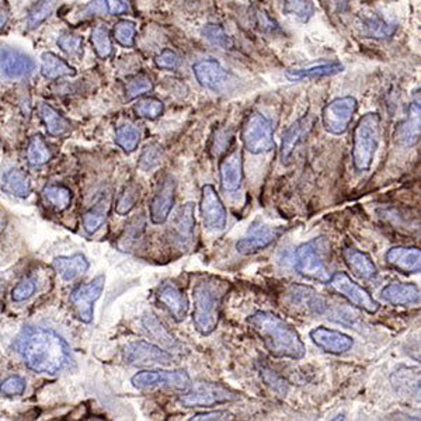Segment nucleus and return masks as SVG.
I'll list each match as a JSON object with an SVG mask.
<instances>
[{
  "label": "nucleus",
  "instance_id": "nucleus-4",
  "mask_svg": "<svg viewBox=\"0 0 421 421\" xmlns=\"http://www.w3.org/2000/svg\"><path fill=\"white\" fill-rule=\"evenodd\" d=\"M381 117L377 112H368L359 118L353 133V164L357 172H368L381 142Z\"/></svg>",
  "mask_w": 421,
  "mask_h": 421
},
{
  "label": "nucleus",
  "instance_id": "nucleus-28",
  "mask_svg": "<svg viewBox=\"0 0 421 421\" xmlns=\"http://www.w3.org/2000/svg\"><path fill=\"white\" fill-rule=\"evenodd\" d=\"M390 382L399 395L417 398L420 396V370L400 367L390 377Z\"/></svg>",
  "mask_w": 421,
  "mask_h": 421
},
{
  "label": "nucleus",
  "instance_id": "nucleus-40",
  "mask_svg": "<svg viewBox=\"0 0 421 421\" xmlns=\"http://www.w3.org/2000/svg\"><path fill=\"white\" fill-rule=\"evenodd\" d=\"M92 44L94 47L96 53L100 56L101 60L108 58L112 53V41L110 36V30L105 24H100L94 27V30L92 31Z\"/></svg>",
  "mask_w": 421,
  "mask_h": 421
},
{
  "label": "nucleus",
  "instance_id": "nucleus-2",
  "mask_svg": "<svg viewBox=\"0 0 421 421\" xmlns=\"http://www.w3.org/2000/svg\"><path fill=\"white\" fill-rule=\"evenodd\" d=\"M248 326L263 340L267 351L275 358L302 359L306 354L299 333L283 318L272 312L257 311L247 319Z\"/></svg>",
  "mask_w": 421,
  "mask_h": 421
},
{
  "label": "nucleus",
  "instance_id": "nucleus-55",
  "mask_svg": "<svg viewBox=\"0 0 421 421\" xmlns=\"http://www.w3.org/2000/svg\"><path fill=\"white\" fill-rule=\"evenodd\" d=\"M232 142V135L228 133L227 131H219L216 132V136L214 138V145H212V152L215 156H219L229 148Z\"/></svg>",
  "mask_w": 421,
  "mask_h": 421
},
{
  "label": "nucleus",
  "instance_id": "nucleus-39",
  "mask_svg": "<svg viewBox=\"0 0 421 421\" xmlns=\"http://www.w3.org/2000/svg\"><path fill=\"white\" fill-rule=\"evenodd\" d=\"M153 90V81L148 75H135L125 84V99L133 100Z\"/></svg>",
  "mask_w": 421,
  "mask_h": 421
},
{
  "label": "nucleus",
  "instance_id": "nucleus-27",
  "mask_svg": "<svg viewBox=\"0 0 421 421\" xmlns=\"http://www.w3.org/2000/svg\"><path fill=\"white\" fill-rule=\"evenodd\" d=\"M288 296L292 305L303 307L307 312L322 315L326 311V301L315 290L309 287L292 285L290 288Z\"/></svg>",
  "mask_w": 421,
  "mask_h": 421
},
{
  "label": "nucleus",
  "instance_id": "nucleus-32",
  "mask_svg": "<svg viewBox=\"0 0 421 421\" xmlns=\"http://www.w3.org/2000/svg\"><path fill=\"white\" fill-rule=\"evenodd\" d=\"M38 114L42 123L45 124L48 133L52 136H64L72 128L69 120L65 118L61 112H58L52 105L47 103H40Z\"/></svg>",
  "mask_w": 421,
  "mask_h": 421
},
{
  "label": "nucleus",
  "instance_id": "nucleus-53",
  "mask_svg": "<svg viewBox=\"0 0 421 421\" xmlns=\"http://www.w3.org/2000/svg\"><path fill=\"white\" fill-rule=\"evenodd\" d=\"M155 64L157 68L160 69H166V71H177L181 66V60L180 56L172 51V49H164L162 51L156 58H155Z\"/></svg>",
  "mask_w": 421,
  "mask_h": 421
},
{
  "label": "nucleus",
  "instance_id": "nucleus-41",
  "mask_svg": "<svg viewBox=\"0 0 421 421\" xmlns=\"http://www.w3.org/2000/svg\"><path fill=\"white\" fill-rule=\"evenodd\" d=\"M203 36L208 42H211L212 45H215L218 48L231 49L233 47L232 38L227 33H225L223 28L218 24H212V23L207 24L203 28Z\"/></svg>",
  "mask_w": 421,
  "mask_h": 421
},
{
  "label": "nucleus",
  "instance_id": "nucleus-37",
  "mask_svg": "<svg viewBox=\"0 0 421 421\" xmlns=\"http://www.w3.org/2000/svg\"><path fill=\"white\" fill-rule=\"evenodd\" d=\"M52 151L41 135H36L30 139L27 146V160L33 167H41L52 159Z\"/></svg>",
  "mask_w": 421,
  "mask_h": 421
},
{
  "label": "nucleus",
  "instance_id": "nucleus-22",
  "mask_svg": "<svg viewBox=\"0 0 421 421\" xmlns=\"http://www.w3.org/2000/svg\"><path fill=\"white\" fill-rule=\"evenodd\" d=\"M281 233H283L281 229L271 227H260L257 229H251L247 236L238 240L236 250L240 255H255V253L264 250L266 247L272 244Z\"/></svg>",
  "mask_w": 421,
  "mask_h": 421
},
{
  "label": "nucleus",
  "instance_id": "nucleus-18",
  "mask_svg": "<svg viewBox=\"0 0 421 421\" xmlns=\"http://www.w3.org/2000/svg\"><path fill=\"white\" fill-rule=\"evenodd\" d=\"M396 144L405 148L414 146L420 140V94L410 104L407 117L395 129Z\"/></svg>",
  "mask_w": 421,
  "mask_h": 421
},
{
  "label": "nucleus",
  "instance_id": "nucleus-34",
  "mask_svg": "<svg viewBox=\"0 0 421 421\" xmlns=\"http://www.w3.org/2000/svg\"><path fill=\"white\" fill-rule=\"evenodd\" d=\"M41 73L44 77L55 80L60 77L73 76L75 69L53 52H44L41 55Z\"/></svg>",
  "mask_w": 421,
  "mask_h": 421
},
{
  "label": "nucleus",
  "instance_id": "nucleus-36",
  "mask_svg": "<svg viewBox=\"0 0 421 421\" xmlns=\"http://www.w3.org/2000/svg\"><path fill=\"white\" fill-rule=\"evenodd\" d=\"M42 199L52 209L62 212L69 208L72 201V192L64 186L49 184L42 188Z\"/></svg>",
  "mask_w": 421,
  "mask_h": 421
},
{
  "label": "nucleus",
  "instance_id": "nucleus-3",
  "mask_svg": "<svg viewBox=\"0 0 421 421\" xmlns=\"http://www.w3.org/2000/svg\"><path fill=\"white\" fill-rule=\"evenodd\" d=\"M229 288L231 284L228 281L216 277H205L192 288V322L203 335H209L218 327L222 302L228 295Z\"/></svg>",
  "mask_w": 421,
  "mask_h": 421
},
{
  "label": "nucleus",
  "instance_id": "nucleus-48",
  "mask_svg": "<svg viewBox=\"0 0 421 421\" xmlns=\"http://www.w3.org/2000/svg\"><path fill=\"white\" fill-rule=\"evenodd\" d=\"M285 10L296 18L306 21L315 13V6L311 0H285Z\"/></svg>",
  "mask_w": 421,
  "mask_h": 421
},
{
  "label": "nucleus",
  "instance_id": "nucleus-9",
  "mask_svg": "<svg viewBox=\"0 0 421 421\" xmlns=\"http://www.w3.org/2000/svg\"><path fill=\"white\" fill-rule=\"evenodd\" d=\"M327 284L331 287L333 291H335L340 296H343L350 303L362 309V311H365L367 314L374 315L379 311L381 307L379 302H377L367 290L358 285L355 281H353L348 274L343 271L334 272L330 277Z\"/></svg>",
  "mask_w": 421,
  "mask_h": 421
},
{
  "label": "nucleus",
  "instance_id": "nucleus-12",
  "mask_svg": "<svg viewBox=\"0 0 421 421\" xmlns=\"http://www.w3.org/2000/svg\"><path fill=\"white\" fill-rule=\"evenodd\" d=\"M105 284V275L100 274L90 283L79 285L71 295L76 316L83 323H90L94 318V303L100 299Z\"/></svg>",
  "mask_w": 421,
  "mask_h": 421
},
{
  "label": "nucleus",
  "instance_id": "nucleus-6",
  "mask_svg": "<svg viewBox=\"0 0 421 421\" xmlns=\"http://www.w3.org/2000/svg\"><path fill=\"white\" fill-rule=\"evenodd\" d=\"M239 393L212 382H199L191 385V387L183 393L180 403L186 407H212L216 405L231 403L239 399Z\"/></svg>",
  "mask_w": 421,
  "mask_h": 421
},
{
  "label": "nucleus",
  "instance_id": "nucleus-46",
  "mask_svg": "<svg viewBox=\"0 0 421 421\" xmlns=\"http://www.w3.org/2000/svg\"><path fill=\"white\" fill-rule=\"evenodd\" d=\"M56 44H58V47L65 53H68L69 56H75V58H79V56L83 52V38L80 36L72 34L69 31L62 33L58 37V41H56Z\"/></svg>",
  "mask_w": 421,
  "mask_h": 421
},
{
  "label": "nucleus",
  "instance_id": "nucleus-8",
  "mask_svg": "<svg viewBox=\"0 0 421 421\" xmlns=\"http://www.w3.org/2000/svg\"><path fill=\"white\" fill-rule=\"evenodd\" d=\"M131 382L136 389L146 390L164 387L180 393H186L192 385L191 378L184 370L140 371L132 377Z\"/></svg>",
  "mask_w": 421,
  "mask_h": 421
},
{
  "label": "nucleus",
  "instance_id": "nucleus-21",
  "mask_svg": "<svg viewBox=\"0 0 421 421\" xmlns=\"http://www.w3.org/2000/svg\"><path fill=\"white\" fill-rule=\"evenodd\" d=\"M196 81L209 90H219L228 80V72L215 60H203L192 66Z\"/></svg>",
  "mask_w": 421,
  "mask_h": 421
},
{
  "label": "nucleus",
  "instance_id": "nucleus-51",
  "mask_svg": "<svg viewBox=\"0 0 421 421\" xmlns=\"http://www.w3.org/2000/svg\"><path fill=\"white\" fill-rule=\"evenodd\" d=\"M25 390V381L21 377L13 375L0 383V393L8 398L21 396Z\"/></svg>",
  "mask_w": 421,
  "mask_h": 421
},
{
  "label": "nucleus",
  "instance_id": "nucleus-47",
  "mask_svg": "<svg viewBox=\"0 0 421 421\" xmlns=\"http://www.w3.org/2000/svg\"><path fill=\"white\" fill-rule=\"evenodd\" d=\"M107 211L104 207H96L83 215V228L89 235L96 233L105 222Z\"/></svg>",
  "mask_w": 421,
  "mask_h": 421
},
{
  "label": "nucleus",
  "instance_id": "nucleus-7",
  "mask_svg": "<svg viewBox=\"0 0 421 421\" xmlns=\"http://www.w3.org/2000/svg\"><path fill=\"white\" fill-rule=\"evenodd\" d=\"M242 140L244 148L253 153H268L275 149L272 125L260 112H253L242 128Z\"/></svg>",
  "mask_w": 421,
  "mask_h": 421
},
{
  "label": "nucleus",
  "instance_id": "nucleus-20",
  "mask_svg": "<svg viewBox=\"0 0 421 421\" xmlns=\"http://www.w3.org/2000/svg\"><path fill=\"white\" fill-rule=\"evenodd\" d=\"M386 261L403 274H417L421 270V251L417 247H392L386 253Z\"/></svg>",
  "mask_w": 421,
  "mask_h": 421
},
{
  "label": "nucleus",
  "instance_id": "nucleus-45",
  "mask_svg": "<svg viewBox=\"0 0 421 421\" xmlns=\"http://www.w3.org/2000/svg\"><path fill=\"white\" fill-rule=\"evenodd\" d=\"M260 377L264 381V383L268 387H271L275 393H278L279 396H285L287 393H288V383H287V381L283 377H279L270 367H266V365H263V367L260 368Z\"/></svg>",
  "mask_w": 421,
  "mask_h": 421
},
{
  "label": "nucleus",
  "instance_id": "nucleus-23",
  "mask_svg": "<svg viewBox=\"0 0 421 421\" xmlns=\"http://www.w3.org/2000/svg\"><path fill=\"white\" fill-rule=\"evenodd\" d=\"M157 301L163 305L166 311L170 314L176 322H183L188 314L187 296L173 284H163L157 291Z\"/></svg>",
  "mask_w": 421,
  "mask_h": 421
},
{
  "label": "nucleus",
  "instance_id": "nucleus-38",
  "mask_svg": "<svg viewBox=\"0 0 421 421\" xmlns=\"http://www.w3.org/2000/svg\"><path fill=\"white\" fill-rule=\"evenodd\" d=\"M116 144L127 153H132L136 151L139 140H140V131L132 124H124L117 128L116 131Z\"/></svg>",
  "mask_w": 421,
  "mask_h": 421
},
{
  "label": "nucleus",
  "instance_id": "nucleus-5",
  "mask_svg": "<svg viewBox=\"0 0 421 421\" xmlns=\"http://www.w3.org/2000/svg\"><path fill=\"white\" fill-rule=\"evenodd\" d=\"M331 244L326 236H319L301 244L295 251V270L305 278L327 284L330 279L329 257Z\"/></svg>",
  "mask_w": 421,
  "mask_h": 421
},
{
  "label": "nucleus",
  "instance_id": "nucleus-52",
  "mask_svg": "<svg viewBox=\"0 0 421 421\" xmlns=\"http://www.w3.org/2000/svg\"><path fill=\"white\" fill-rule=\"evenodd\" d=\"M36 290H37L36 281L31 279V278H24L23 281H20V283L13 288L12 299L14 302H17V303L24 302V301L30 299L34 295Z\"/></svg>",
  "mask_w": 421,
  "mask_h": 421
},
{
  "label": "nucleus",
  "instance_id": "nucleus-25",
  "mask_svg": "<svg viewBox=\"0 0 421 421\" xmlns=\"http://www.w3.org/2000/svg\"><path fill=\"white\" fill-rule=\"evenodd\" d=\"M361 33L375 40H387L396 33V24L383 18L378 13H363L359 16Z\"/></svg>",
  "mask_w": 421,
  "mask_h": 421
},
{
  "label": "nucleus",
  "instance_id": "nucleus-14",
  "mask_svg": "<svg viewBox=\"0 0 421 421\" xmlns=\"http://www.w3.org/2000/svg\"><path fill=\"white\" fill-rule=\"evenodd\" d=\"M200 207L204 225L209 231H222L227 227V209L214 186L205 184L203 187Z\"/></svg>",
  "mask_w": 421,
  "mask_h": 421
},
{
  "label": "nucleus",
  "instance_id": "nucleus-44",
  "mask_svg": "<svg viewBox=\"0 0 421 421\" xmlns=\"http://www.w3.org/2000/svg\"><path fill=\"white\" fill-rule=\"evenodd\" d=\"M138 201H139V187L135 183H129L128 186H125L123 194L120 195L116 205V212L118 215H127L135 208Z\"/></svg>",
  "mask_w": 421,
  "mask_h": 421
},
{
  "label": "nucleus",
  "instance_id": "nucleus-15",
  "mask_svg": "<svg viewBox=\"0 0 421 421\" xmlns=\"http://www.w3.org/2000/svg\"><path fill=\"white\" fill-rule=\"evenodd\" d=\"M175 192H176V181L173 177H164L153 195L151 201V220L155 225L164 223L168 216H170L173 204H175Z\"/></svg>",
  "mask_w": 421,
  "mask_h": 421
},
{
  "label": "nucleus",
  "instance_id": "nucleus-26",
  "mask_svg": "<svg viewBox=\"0 0 421 421\" xmlns=\"http://www.w3.org/2000/svg\"><path fill=\"white\" fill-rule=\"evenodd\" d=\"M194 227H195L194 204L187 203L177 209L172 222V233L175 236V240L180 246H187L192 240Z\"/></svg>",
  "mask_w": 421,
  "mask_h": 421
},
{
  "label": "nucleus",
  "instance_id": "nucleus-19",
  "mask_svg": "<svg viewBox=\"0 0 421 421\" xmlns=\"http://www.w3.org/2000/svg\"><path fill=\"white\" fill-rule=\"evenodd\" d=\"M220 186L223 191L235 192L243 181V156L239 149L228 153L219 166Z\"/></svg>",
  "mask_w": 421,
  "mask_h": 421
},
{
  "label": "nucleus",
  "instance_id": "nucleus-35",
  "mask_svg": "<svg viewBox=\"0 0 421 421\" xmlns=\"http://www.w3.org/2000/svg\"><path fill=\"white\" fill-rule=\"evenodd\" d=\"M142 324L146 329V331L153 337V339L159 342L162 346H164L166 348L176 350L180 347L179 342L170 333H168V330L159 322V319L155 315L152 314L145 315V318L142 319Z\"/></svg>",
  "mask_w": 421,
  "mask_h": 421
},
{
  "label": "nucleus",
  "instance_id": "nucleus-31",
  "mask_svg": "<svg viewBox=\"0 0 421 421\" xmlns=\"http://www.w3.org/2000/svg\"><path fill=\"white\" fill-rule=\"evenodd\" d=\"M2 190L18 199H27L31 194V180L21 168L13 167L3 175Z\"/></svg>",
  "mask_w": 421,
  "mask_h": 421
},
{
  "label": "nucleus",
  "instance_id": "nucleus-43",
  "mask_svg": "<svg viewBox=\"0 0 421 421\" xmlns=\"http://www.w3.org/2000/svg\"><path fill=\"white\" fill-rule=\"evenodd\" d=\"M133 110H135V112H136L139 117L148 118V120H156V118H159L163 114L164 104L159 99L148 97V99L139 100Z\"/></svg>",
  "mask_w": 421,
  "mask_h": 421
},
{
  "label": "nucleus",
  "instance_id": "nucleus-54",
  "mask_svg": "<svg viewBox=\"0 0 421 421\" xmlns=\"http://www.w3.org/2000/svg\"><path fill=\"white\" fill-rule=\"evenodd\" d=\"M235 416L229 413L228 410H212V411H204L196 413L190 420L191 421H220V420H233Z\"/></svg>",
  "mask_w": 421,
  "mask_h": 421
},
{
  "label": "nucleus",
  "instance_id": "nucleus-30",
  "mask_svg": "<svg viewBox=\"0 0 421 421\" xmlns=\"http://www.w3.org/2000/svg\"><path fill=\"white\" fill-rule=\"evenodd\" d=\"M89 260L83 255L60 256L52 261V268L62 279L72 281L89 270Z\"/></svg>",
  "mask_w": 421,
  "mask_h": 421
},
{
  "label": "nucleus",
  "instance_id": "nucleus-17",
  "mask_svg": "<svg viewBox=\"0 0 421 421\" xmlns=\"http://www.w3.org/2000/svg\"><path fill=\"white\" fill-rule=\"evenodd\" d=\"M311 339L319 348L335 355L350 351L354 346V340L350 335L323 326L316 327L311 331Z\"/></svg>",
  "mask_w": 421,
  "mask_h": 421
},
{
  "label": "nucleus",
  "instance_id": "nucleus-42",
  "mask_svg": "<svg viewBox=\"0 0 421 421\" xmlns=\"http://www.w3.org/2000/svg\"><path fill=\"white\" fill-rule=\"evenodd\" d=\"M58 0H40V2L34 6V9L28 14L27 24L30 28H37L40 24H42L55 10Z\"/></svg>",
  "mask_w": 421,
  "mask_h": 421
},
{
  "label": "nucleus",
  "instance_id": "nucleus-13",
  "mask_svg": "<svg viewBox=\"0 0 421 421\" xmlns=\"http://www.w3.org/2000/svg\"><path fill=\"white\" fill-rule=\"evenodd\" d=\"M124 361L132 367H149V365H170L173 358L160 347L139 340L124 347Z\"/></svg>",
  "mask_w": 421,
  "mask_h": 421
},
{
  "label": "nucleus",
  "instance_id": "nucleus-11",
  "mask_svg": "<svg viewBox=\"0 0 421 421\" xmlns=\"http://www.w3.org/2000/svg\"><path fill=\"white\" fill-rule=\"evenodd\" d=\"M36 71L33 56L24 51L10 47H0V76L8 80H21L31 76Z\"/></svg>",
  "mask_w": 421,
  "mask_h": 421
},
{
  "label": "nucleus",
  "instance_id": "nucleus-33",
  "mask_svg": "<svg viewBox=\"0 0 421 421\" xmlns=\"http://www.w3.org/2000/svg\"><path fill=\"white\" fill-rule=\"evenodd\" d=\"M344 71L343 64L340 62H329V64H319L312 65L307 68H299V69H290L287 71V77L291 81H298L303 79H318V77H327L334 76Z\"/></svg>",
  "mask_w": 421,
  "mask_h": 421
},
{
  "label": "nucleus",
  "instance_id": "nucleus-16",
  "mask_svg": "<svg viewBox=\"0 0 421 421\" xmlns=\"http://www.w3.org/2000/svg\"><path fill=\"white\" fill-rule=\"evenodd\" d=\"M315 127V117L312 114H306L294 123L283 136V144H281L279 157L283 163H288L292 157L296 146L303 142L305 138L312 132Z\"/></svg>",
  "mask_w": 421,
  "mask_h": 421
},
{
  "label": "nucleus",
  "instance_id": "nucleus-58",
  "mask_svg": "<svg viewBox=\"0 0 421 421\" xmlns=\"http://www.w3.org/2000/svg\"><path fill=\"white\" fill-rule=\"evenodd\" d=\"M8 20H9V14H8V12L0 10V30H2V28L6 25Z\"/></svg>",
  "mask_w": 421,
  "mask_h": 421
},
{
  "label": "nucleus",
  "instance_id": "nucleus-49",
  "mask_svg": "<svg viewBox=\"0 0 421 421\" xmlns=\"http://www.w3.org/2000/svg\"><path fill=\"white\" fill-rule=\"evenodd\" d=\"M135 31L136 28L132 21L123 20L117 23L114 28V38L120 45L125 48H132L135 44Z\"/></svg>",
  "mask_w": 421,
  "mask_h": 421
},
{
  "label": "nucleus",
  "instance_id": "nucleus-56",
  "mask_svg": "<svg viewBox=\"0 0 421 421\" xmlns=\"http://www.w3.org/2000/svg\"><path fill=\"white\" fill-rule=\"evenodd\" d=\"M84 16H105L108 14L107 0H92L83 10Z\"/></svg>",
  "mask_w": 421,
  "mask_h": 421
},
{
  "label": "nucleus",
  "instance_id": "nucleus-24",
  "mask_svg": "<svg viewBox=\"0 0 421 421\" xmlns=\"http://www.w3.org/2000/svg\"><path fill=\"white\" fill-rule=\"evenodd\" d=\"M343 260L351 272L363 281H372L378 275V268L372 259L358 248L346 247L343 250Z\"/></svg>",
  "mask_w": 421,
  "mask_h": 421
},
{
  "label": "nucleus",
  "instance_id": "nucleus-57",
  "mask_svg": "<svg viewBox=\"0 0 421 421\" xmlns=\"http://www.w3.org/2000/svg\"><path fill=\"white\" fill-rule=\"evenodd\" d=\"M107 6L108 14L118 16L128 12V5L125 3V0H107Z\"/></svg>",
  "mask_w": 421,
  "mask_h": 421
},
{
  "label": "nucleus",
  "instance_id": "nucleus-50",
  "mask_svg": "<svg viewBox=\"0 0 421 421\" xmlns=\"http://www.w3.org/2000/svg\"><path fill=\"white\" fill-rule=\"evenodd\" d=\"M162 162V151L157 145L151 144L146 145L142 155H140L139 159V167L142 168V170H152L156 166H159Z\"/></svg>",
  "mask_w": 421,
  "mask_h": 421
},
{
  "label": "nucleus",
  "instance_id": "nucleus-29",
  "mask_svg": "<svg viewBox=\"0 0 421 421\" xmlns=\"http://www.w3.org/2000/svg\"><path fill=\"white\" fill-rule=\"evenodd\" d=\"M382 299L395 306H407L420 302V290L414 284L392 283L381 292Z\"/></svg>",
  "mask_w": 421,
  "mask_h": 421
},
{
  "label": "nucleus",
  "instance_id": "nucleus-1",
  "mask_svg": "<svg viewBox=\"0 0 421 421\" xmlns=\"http://www.w3.org/2000/svg\"><path fill=\"white\" fill-rule=\"evenodd\" d=\"M13 347L25 367L37 374L56 375L73 362L71 346L51 329L24 326Z\"/></svg>",
  "mask_w": 421,
  "mask_h": 421
},
{
  "label": "nucleus",
  "instance_id": "nucleus-10",
  "mask_svg": "<svg viewBox=\"0 0 421 421\" xmlns=\"http://www.w3.org/2000/svg\"><path fill=\"white\" fill-rule=\"evenodd\" d=\"M357 108L358 103L351 96L334 99L322 111L324 129L333 135H342L347 132Z\"/></svg>",
  "mask_w": 421,
  "mask_h": 421
}]
</instances>
